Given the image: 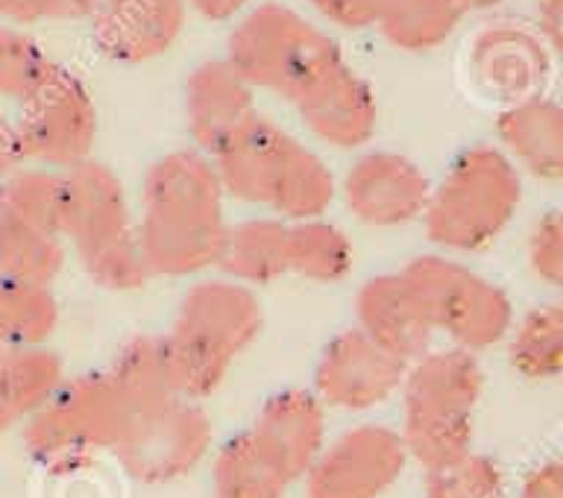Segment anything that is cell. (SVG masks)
Returning a JSON list of instances; mask_svg holds the SVG:
<instances>
[{"label": "cell", "instance_id": "cell-1", "mask_svg": "<svg viewBox=\"0 0 563 498\" xmlns=\"http://www.w3.org/2000/svg\"><path fill=\"white\" fill-rule=\"evenodd\" d=\"M227 191L200 150H170L144 174L135 211L150 279H191L218 270L229 235Z\"/></svg>", "mask_w": 563, "mask_h": 498}, {"label": "cell", "instance_id": "cell-2", "mask_svg": "<svg viewBox=\"0 0 563 498\" xmlns=\"http://www.w3.org/2000/svg\"><path fill=\"white\" fill-rule=\"evenodd\" d=\"M209 158L227 197L267 218H323L338 200L332 167L264 114H253Z\"/></svg>", "mask_w": 563, "mask_h": 498}, {"label": "cell", "instance_id": "cell-3", "mask_svg": "<svg viewBox=\"0 0 563 498\" xmlns=\"http://www.w3.org/2000/svg\"><path fill=\"white\" fill-rule=\"evenodd\" d=\"M262 329L264 306L253 288L227 276L194 281L162 334L179 394L194 402L218 394Z\"/></svg>", "mask_w": 563, "mask_h": 498}, {"label": "cell", "instance_id": "cell-4", "mask_svg": "<svg viewBox=\"0 0 563 498\" xmlns=\"http://www.w3.org/2000/svg\"><path fill=\"white\" fill-rule=\"evenodd\" d=\"M62 241L97 288L135 294L150 281L126 188L97 158L62 174Z\"/></svg>", "mask_w": 563, "mask_h": 498}, {"label": "cell", "instance_id": "cell-5", "mask_svg": "<svg viewBox=\"0 0 563 498\" xmlns=\"http://www.w3.org/2000/svg\"><path fill=\"white\" fill-rule=\"evenodd\" d=\"M522 202V174L490 144L461 150L438 182H431L422 232L440 253L475 255L490 250Z\"/></svg>", "mask_w": 563, "mask_h": 498}, {"label": "cell", "instance_id": "cell-6", "mask_svg": "<svg viewBox=\"0 0 563 498\" xmlns=\"http://www.w3.org/2000/svg\"><path fill=\"white\" fill-rule=\"evenodd\" d=\"M223 59L255 91L290 106L346 62L323 26L282 3H253L238 15Z\"/></svg>", "mask_w": 563, "mask_h": 498}, {"label": "cell", "instance_id": "cell-7", "mask_svg": "<svg viewBox=\"0 0 563 498\" xmlns=\"http://www.w3.org/2000/svg\"><path fill=\"white\" fill-rule=\"evenodd\" d=\"M126 422L130 405L123 402L106 369L65 376L47 402L21 425V443L35 464L56 469L100 452L112 455Z\"/></svg>", "mask_w": 563, "mask_h": 498}, {"label": "cell", "instance_id": "cell-8", "mask_svg": "<svg viewBox=\"0 0 563 498\" xmlns=\"http://www.w3.org/2000/svg\"><path fill=\"white\" fill-rule=\"evenodd\" d=\"M402 276L417 290L431 332L443 334L449 346L482 355L505 343L517 320L508 290L457 255H417L405 264Z\"/></svg>", "mask_w": 563, "mask_h": 498}, {"label": "cell", "instance_id": "cell-9", "mask_svg": "<svg viewBox=\"0 0 563 498\" xmlns=\"http://www.w3.org/2000/svg\"><path fill=\"white\" fill-rule=\"evenodd\" d=\"M15 130L30 165L65 174L95 158L100 118L86 79L53 62L42 82L21 100Z\"/></svg>", "mask_w": 563, "mask_h": 498}, {"label": "cell", "instance_id": "cell-10", "mask_svg": "<svg viewBox=\"0 0 563 498\" xmlns=\"http://www.w3.org/2000/svg\"><path fill=\"white\" fill-rule=\"evenodd\" d=\"M214 425L202 402L176 396L162 405L132 411L114 461L135 484L162 487L191 475L209 457Z\"/></svg>", "mask_w": 563, "mask_h": 498}, {"label": "cell", "instance_id": "cell-11", "mask_svg": "<svg viewBox=\"0 0 563 498\" xmlns=\"http://www.w3.org/2000/svg\"><path fill=\"white\" fill-rule=\"evenodd\" d=\"M405 466L408 455L399 431L361 422L325 440L302 484L308 498H382L402 478Z\"/></svg>", "mask_w": 563, "mask_h": 498}, {"label": "cell", "instance_id": "cell-12", "mask_svg": "<svg viewBox=\"0 0 563 498\" xmlns=\"http://www.w3.org/2000/svg\"><path fill=\"white\" fill-rule=\"evenodd\" d=\"M431 179L417 162L394 150L361 153L338 182V197L361 226L402 229L420 223Z\"/></svg>", "mask_w": 563, "mask_h": 498}, {"label": "cell", "instance_id": "cell-13", "mask_svg": "<svg viewBox=\"0 0 563 498\" xmlns=\"http://www.w3.org/2000/svg\"><path fill=\"white\" fill-rule=\"evenodd\" d=\"M408 361L369 341L355 325L325 343L314 367L311 394L334 411H373L399 394Z\"/></svg>", "mask_w": 563, "mask_h": 498}, {"label": "cell", "instance_id": "cell-14", "mask_svg": "<svg viewBox=\"0 0 563 498\" xmlns=\"http://www.w3.org/2000/svg\"><path fill=\"white\" fill-rule=\"evenodd\" d=\"M88 21L100 56L114 65H147L179 42L188 0H97Z\"/></svg>", "mask_w": 563, "mask_h": 498}, {"label": "cell", "instance_id": "cell-15", "mask_svg": "<svg viewBox=\"0 0 563 498\" xmlns=\"http://www.w3.org/2000/svg\"><path fill=\"white\" fill-rule=\"evenodd\" d=\"M246 434L285 482L297 484L325 446V408L311 390L288 387L258 408Z\"/></svg>", "mask_w": 563, "mask_h": 498}, {"label": "cell", "instance_id": "cell-16", "mask_svg": "<svg viewBox=\"0 0 563 498\" xmlns=\"http://www.w3.org/2000/svg\"><path fill=\"white\" fill-rule=\"evenodd\" d=\"M473 86L501 106L543 95L552 68V51L534 33L519 26H487L466 53Z\"/></svg>", "mask_w": 563, "mask_h": 498}, {"label": "cell", "instance_id": "cell-17", "mask_svg": "<svg viewBox=\"0 0 563 498\" xmlns=\"http://www.w3.org/2000/svg\"><path fill=\"white\" fill-rule=\"evenodd\" d=\"M299 121L320 144L361 150L378 126L376 91L346 62L294 103Z\"/></svg>", "mask_w": 563, "mask_h": 498}, {"label": "cell", "instance_id": "cell-18", "mask_svg": "<svg viewBox=\"0 0 563 498\" xmlns=\"http://www.w3.org/2000/svg\"><path fill=\"white\" fill-rule=\"evenodd\" d=\"M185 130L194 150L211 156L255 112V88L227 59H206L188 74L183 91Z\"/></svg>", "mask_w": 563, "mask_h": 498}, {"label": "cell", "instance_id": "cell-19", "mask_svg": "<svg viewBox=\"0 0 563 498\" xmlns=\"http://www.w3.org/2000/svg\"><path fill=\"white\" fill-rule=\"evenodd\" d=\"M355 320L358 332L402 361H413L431 350L434 341L426 308L402 270L378 273L361 285L355 294Z\"/></svg>", "mask_w": 563, "mask_h": 498}, {"label": "cell", "instance_id": "cell-20", "mask_svg": "<svg viewBox=\"0 0 563 498\" xmlns=\"http://www.w3.org/2000/svg\"><path fill=\"white\" fill-rule=\"evenodd\" d=\"M405 413H457L475 417L484 394V369L478 355L457 346L426 350L405 367Z\"/></svg>", "mask_w": 563, "mask_h": 498}, {"label": "cell", "instance_id": "cell-21", "mask_svg": "<svg viewBox=\"0 0 563 498\" xmlns=\"http://www.w3.org/2000/svg\"><path fill=\"white\" fill-rule=\"evenodd\" d=\"M496 147L519 174L540 182H561L563 176V112L545 95L501 106L496 118Z\"/></svg>", "mask_w": 563, "mask_h": 498}, {"label": "cell", "instance_id": "cell-22", "mask_svg": "<svg viewBox=\"0 0 563 498\" xmlns=\"http://www.w3.org/2000/svg\"><path fill=\"white\" fill-rule=\"evenodd\" d=\"M62 378L65 361L51 346H0V434L21 429Z\"/></svg>", "mask_w": 563, "mask_h": 498}, {"label": "cell", "instance_id": "cell-23", "mask_svg": "<svg viewBox=\"0 0 563 498\" xmlns=\"http://www.w3.org/2000/svg\"><path fill=\"white\" fill-rule=\"evenodd\" d=\"M290 220L253 218L229 226L218 270L246 288H264L288 279Z\"/></svg>", "mask_w": 563, "mask_h": 498}, {"label": "cell", "instance_id": "cell-24", "mask_svg": "<svg viewBox=\"0 0 563 498\" xmlns=\"http://www.w3.org/2000/svg\"><path fill=\"white\" fill-rule=\"evenodd\" d=\"M106 373H109V378L118 387V394L123 396V402L130 405V413L183 396L179 394V385H176L170 355H167L162 334L130 337L118 350V355H114Z\"/></svg>", "mask_w": 563, "mask_h": 498}, {"label": "cell", "instance_id": "cell-25", "mask_svg": "<svg viewBox=\"0 0 563 498\" xmlns=\"http://www.w3.org/2000/svg\"><path fill=\"white\" fill-rule=\"evenodd\" d=\"M355 267V246L341 226L325 218L290 220L288 279L338 285Z\"/></svg>", "mask_w": 563, "mask_h": 498}, {"label": "cell", "instance_id": "cell-26", "mask_svg": "<svg viewBox=\"0 0 563 498\" xmlns=\"http://www.w3.org/2000/svg\"><path fill=\"white\" fill-rule=\"evenodd\" d=\"M464 9L455 0H382L376 30L402 53H429L452 38Z\"/></svg>", "mask_w": 563, "mask_h": 498}, {"label": "cell", "instance_id": "cell-27", "mask_svg": "<svg viewBox=\"0 0 563 498\" xmlns=\"http://www.w3.org/2000/svg\"><path fill=\"white\" fill-rule=\"evenodd\" d=\"M508 364L526 381H552L563 373V308L543 302L514 320L508 337Z\"/></svg>", "mask_w": 563, "mask_h": 498}, {"label": "cell", "instance_id": "cell-28", "mask_svg": "<svg viewBox=\"0 0 563 498\" xmlns=\"http://www.w3.org/2000/svg\"><path fill=\"white\" fill-rule=\"evenodd\" d=\"M68 250L56 232L0 211V279L53 285L65 267Z\"/></svg>", "mask_w": 563, "mask_h": 498}, {"label": "cell", "instance_id": "cell-29", "mask_svg": "<svg viewBox=\"0 0 563 498\" xmlns=\"http://www.w3.org/2000/svg\"><path fill=\"white\" fill-rule=\"evenodd\" d=\"M59 329L53 285L0 279V346H47Z\"/></svg>", "mask_w": 563, "mask_h": 498}, {"label": "cell", "instance_id": "cell-30", "mask_svg": "<svg viewBox=\"0 0 563 498\" xmlns=\"http://www.w3.org/2000/svg\"><path fill=\"white\" fill-rule=\"evenodd\" d=\"M288 487L246 431L227 440L211 464V498H288Z\"/></svg>", "mask_w": 563, "mask_h": 498}, {"label": "cell", "instance_id": "cell-31", "mask_svg": "<svg viewBox=\"0 0 563 498\" xmlns=\"http://www.w3.org/2000/svg\"><path fill=\"white\" fill-rule=\"evenodd\" d=\"M0 211L62 237V174L21 165L0 182Z\"/></svg>", "mask_w": 563, "mask_h": 498}, {"label": "cell", "instance_id": "cell-32", "mask_svg": "<svg viewBox=\"0 0 563 498\" xmlns=\"http://www.w3.org/2000/svg\"><path fill=\"white\" fill-rule=\"evenodd\" d=\"M426 498H505V473L496 457L482 452H464L455 461L426 469Z\"/></svg>", "mask_w": 563, "mask_h": 498}, {"label": "cell", "instance_id": "cell-33", "mask_svg": "<svg viewBox=\"0 0 563 498\" xmlns=\"http://www.w3.org/2000/svg\"><path fill=\"white\" fill-rule=\"evenodd\" d=\"M51 65V56L24 30L0 26V97L21 103Z\"/></svg>", "mask_w": 563, "mask_h": 498}, {"label": "cell", "instance_id": "cell-34", "mask_svg": "<svg viewBox=\"0 0 563 498\" xmlns=\"http://www.w3.org/2000/svg\"><path fill=\"white\" fill-rule=\"evenodd\" d=\"M528 273L540 285L558 290L563 285V214L545 211L526 237Z\"/></svg>", "mask_w": 563, "mask_h": 498}, {"label": "cell", "instance_id": "cell-35", "mask_svg": "<svg viewBox=\"0 0 563 498\" xmlns=\"http://www.w3.org/2000/svg\"><path fill=\"white\" fill-rule=\"evenodd\" d=\"M325 24L341 30H369L376 24L382 0H306Z\"/></svg>", "mask_w": 563, "mask_h": 498}, {"label": "cell", "instance_id": "cell-36", "mask_svg": "<svg viewBox=\"0 0 563 498\" xmlns=\"http://www.w3.org/2000/svg\"><path fill=\"white\" fill-rule=\"evenodd\" d=\"M517 498H563V466L558 457L537 464L519 484Z\"/></svg>", "mask_w": 563, "mask_h": 498}, {"label": "cell", "instance_id": "cell-37", "mask_svg": "<svg viewBox=\"0 0 563 498\" xmlns=\"http://www.w3.org/2000/svg\"><path fill=\"white\" fill-rule=\"evenodd\" d=\"M534 35L558 56L563 47V0H534Z\"/></svg>", "mask_w": 563, "mask_h": 498}, {"label": "cell", "instance_id": "cell-38", "mask_svg": "<svg viewBox=\"0 0 563 498\" xmlns=\"http://www.w3.org/2000/svg\"><path fill=\"white\" fill-rule=\"evenodd\" d=\"M21 165H26V162L15 123H9L0 118V182H3L9 174H15Z\"/></svg>", "mask_w": 563, "mask_h": 498}, {"label": "cell", "instance_id": "cell-39", "mask_svg": "<svg viewBox=\"0 0 563 498\" xmlns=\"http://www.w3.org/2000/svg\"><path fill=\"white\" fill-rule=\"evenodd\" d=\"M253 3L255 0H188V12H197L206 21H232Z\"/></svg>", "mask_w": 563, "mask_h": 498}, {"label": "cell", "instance_id": "cell-40", "mask_svg": "<svg viewBox=\"0 0 563 498\" xmlns=\"http://www.w3.org/2000/svg\"><path fill=\"white\" fill-rule=\"evenodd\" d=\"M97 0H51V21H88Z\"/></svg>", "mask_w": 563, "mask_h": 498}, {"label": "cell", "instance_id": "cell-41", "mask_svg": "<svg viewBox=\"0 0 563 498\" xmlns=\"http://www.w3.org/2000/svg\"><path fill=\"white\" fill-rule=\"evenodd\" d=\"M457 7L464 9V15L466 12H473V9H493V7H499L501 0H455Z\"/></svg>", "mask_w": 563, "mask_h": 498}]
</instances>
